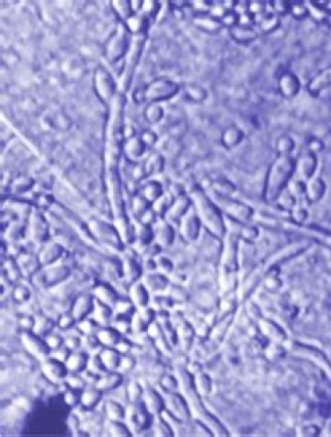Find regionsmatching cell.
Segmentation results:
<instances>
[{
	"instance_id": "cell-1",
	"label": "cell",
	"mask_w": 331,
	"mask_h": 437,
	"mask_svg": "<svg viewBox=\"0 0 331 437\" xmlns=\"http://www.w3.org/2000/svg\"><path fill=\"white\" fill-rule=\"evenodd\" d=\"M295 171L296 162L290 157H279L272 163L267 172L264 186V200L267 203L278 200Z\"/></svg>"
},
{
	"instance_id": "cell-2",
	"label": "cell",
	"mask_w": 331,
	"mask_h": 437,
	"mask_svg": "<svg viewBox=\"0 0 331 437\" xmlns=\"http://www.w3.org/2000/svg\"><path fill=\"white\" fill-rule=\"evenodd\" d=\"M21 341L28 351L36 357L45 358L50 353V346L45 343L41 336L31 332H25L21 336Z\"/></svg>"
},
{
	"instance_id": "cell-3",
	"label": "cell",
	"mask_w": 331,
	"mask_h": 437,
	"mask_svg": "<svg viewBox=\"0 0 331 437\" xmlns=\"http://www.w3.org/2000/svg\"><path fill=\"white\" fill-rule=\"evenodd\" d=\"M278 85L280 94L286 99L296 97L300 90L299 79L291 72H284L280 75Z\"/></svg>"
},
{
	"instance_id": "cell-4",
	"label": "cell",
	"mask_w": 331,
	"mask_h": 437,
	"mask_svg": "<svg viewBox=\"0 0 331 437\" xmlns=\"http://www.w3.org/2000/svg\"><path fill=\"white\" fill-rule=\"evenodd\" d=\"M43 370L45 376L53 382L60 381L68 376V367L62 361L56 358H50L44 361Z\"/></svg>"
},
{
	"instance_id": "cell-5",
	"label": "cell",
	"mask_w": 331,
	"mask_h": 437,
	"mask_svg": "<svg viewBox=\"0 0 331 437\" xmlns=\"http://www.w3.org/2000/svg\"><path fill=\"white\" fill-rule=\"evenodd\" d=\"M129 424L136 431H140L143 429L146 423V412L144 404L136 402L133 405L128 408L126 412Z\"/></svg>"
},
{
	"instance_id": "cell-6",
	"label": "cell",
	"mask_w": 331,
	"mask_h": 437,
	"mask_svg": "<svg viewBox=\"0 0 331 437\" xmlns=\"http://www.w3.org/2000/svg\"><path fill=\"white\" fill-rule=\"evenodd\" d=\"M229 34L235 42L238 43H249L259 38V32L254 27L236 25L229 29Z\"/></svg>"
},
{
	"instance_id": "cell-7",
	"label": "cell",
	"mask_w": 331,
	"mask_h": 437,
	"mask_svg": "<svg viewBox=\"0 0 331 437\" xmlns=\"http://www.w3.org/2000/svg\"><path fill=\"white\" fill-rule=\"evenodd\" d=\"M95 308V303L90 296H82L75 302L73 316L77 320H83Z\"/></svg>"
},
{
	"instance_id": "cell-8",
	"label": "cell",
	"mask_w": 331,
	"mask_h": 437,
	"mask_svg": "<svg viewBox=\"0 0 331 437\" xmlns=\"http://www.w3.org/2000/svg\"><path fill=\"white\" fill-rule=\"evenodd\" d=\"M244 138V133L238 126L232 125L226 129L222 136V143L226 148H234L238 146Z\"/></svg>"
},
{
	"instance_id": "cell-9",
	"label": "cell",
	"mask_w": 331,
	"mask_h": 437,
	"mask_svg": "<svg viewBox=\"0 0 331 437\" xmlns=\"http://www.w3.org/2000/svg\"><path fill=\"white\" fill-rule=\"evenodd\" d=\"M257 25L264 34H271L280 27V16L273 12H267L258 19Z\"/></svg>"
},
{
	"instance_id": "cell-10",
	"label": "cell",
	"mask_w": 331,
	"mask_h": 437,
	"mask_svg": "<svg viewBox=\"0 0 331 437\" xmlns=\"http://www.w3.org/2000/svg\"><path fill=\"white\" fill-rule=\"evenodd\" d=\"M225 209L227 213L243 218H247L253 214V210L251 207L246 206L243 203L229 199L225 203Z\"/></svg>"
},
{
	"instance_id": "cell-11",
	"label": "cell",
	"mask_w": 331,
	"mask_h": 437,
	"mask_svg": "<svg viewBox=\"0 0 331 437\" xmlns=\"http://www.w3.org/2000/svg\"><path fill=\"white\" fill-rule=\"evenodd\" d=\"M315 161L311 155L303 156L297 163H296V170L297 174L303 179H308L312 176L314 171Z\"/></svg>"
},
{
	"instance_id": "cell-12",
	"label": "cell",
	"mask_w": 331,
	"mask_h": 437,
	"mask_svg": "<svg viewBox=\"0 0 331 437\" xmlns=\"http://www.w3.org/2000/svg\"><path fill=\"white\" fill-rule=\"evenodd\" d=\"M331 84V67L326 70H324L322 73H320L316 77L308 84V89L311 93L315 94L321 91L323 88L330 86Z\"/></svg>"
},
{
	"instance_id": "cell-13",
	"label": "cell",
	"mask_w": 331,
	"mask_h": 437,
	"mask_svg": "<svg viewBox=\"0 0 331 437\" xmlns=\"http://www.w3.org/2000/svg\"><path fill=\"white\" fill-rule=\"evenodd\" d=\"M88 356L84 352H75L71 353L68 360L67 361V367L72 372L80 373L87 367Z\"/></svg>"
},
{
	"instance_id": "cell-14",
	"label": "cell",
	"mask_w": 331,
	"mask_h": 437,
	"mask_svg": "<svg viewBox=\"0 0 331 437\" xmlns=\"http://www.w3.org/2000/svg\"><path fill=\"white\" fill-rule=\"evenodd\" d=\"M68 275H69V270H68V267H66V266L55 267L52 270H49V272L43 274V282L52 285V284L59 283L61 281L65 280L66 277H68Z\"/></svg>"
},
{
	"instance_id": "cell-15",
	"label": "cell",
	"mask_w": 331,
	"mask_h": 437,
	"mask_svg": "<svg viewBox=\"0 0 331 437\" xmlns=\"http://www.w3.org/2000/svg\"><path fill=\"white\" fill-rule=\"evenodd\" d=\"M62 253H63L62 247L58 244L52 243L43 249L41 254V262L44 264H50L51 262H55L58 258L61 257Z\"/></svg>"
},
{
	"instance_id": "cell-16",
	"label": "cell",
	"mask_w": 331,
	"mask_h": 437,
	"mask_svg": "<svg viewBox=\"0 0 331 437\" xmlns=\"http://www.w3.org/2000/svg\"><path fill=\"white\" fill-rule=\"evenodd\" d=\"M122 377L116 373L104 375L103 377L98 380L97 386H98V388H100L102 390V389L110 390V389H113L119 386L120 384L122 383Z\"/></svg>"
},
{
	"instance_id": "cell-17",
	"label": "cell",
	"mask_w": 331,
	"mask_h": 437,
	"mask_svg": "<svg viewBox=\"0 0 331 437\" xmlns=\"http://www.w3.org/2000/svg\"><path fill=\"white\" fill-rule=\"evenodd\" d=\"M119 332L115 329H104L101 332H99L98 333V338L100 340V342L104 345L107 346H114L116 344H118L120 342Z\"/></svg>"
},
{
	"instance_id": "cell-18",
	"label": "cell",
	"mask_w": 331,
	"mask_h": 437,
	"mask_svg": "<svg viewBox=\"0 0 331 437\" xmlns=\"http://www.w3.org/2000/svg\"><path fill=\"white\" fill-rule=\"evenodd\" d=\"M198 20L200 22V27L204 28L205 32L211 34L218 33L224 27L219 19L211 17L210 15L198 16Z\"/></svg>"
},
{
	"instance_id": "cell-19",
	"label": "cell",
	"mask_w": 331,
	"mask_h": 437,
	"mask_svg": "<svg viewBox=\"0 0 331 437\" xmlns=\"http://www.w3.org/2000/svg\"><path fill=\"white\" fill-rule=\"evenodd\" d=\"M101 358L108 370H115L118 368L122 363L119 352L110 349L102 351Z\"/></svg>"
},
{
	"instance_id": "cell-20",
	"label": "cell",
	"mask_w": 331,
	"mask_h": 437,
	"mask_svg": "<svg viewBox=\"0 0 331 437\" xmlns=\"http://www.w3.org/2000/svg\"><path fill=\"white\" fill-rule=\"evenodd\" d=\"M102 389H87L81 396V403L87 409H92L102 400Z\"/></svg>"
},
{
	"instance_id": "cell-21",
	"label": "cell",
	"mask_w": 331,
	"mask_h": 437,
	"mask_svg": "<svg viewBox=\"0 0 331 437\" xmlns=\"http://www.w3.org/2000/svg\"><path fill=\"white\" fill-rule=\"evenodd\" d=\"M295 149V141L288 135H283L276 142V151L280 157H289Z\"/></svg>"
},
{
	"instance_id": "cell-22",
	"label": "cell",
	"mask_w": 331,
	"mask_h": 437,
	"mask_svg": "<svg viewBox=\"0 0 331 437\" xmlns=\"http://www.w3.org/2000/svg\"><path fill=\"white\" fill-rule=\"evenodd\" d=\"M52 328H53V321L49 317L40 316V317H37L35 320V325H34L35 333L41 337L49 334L51 332Z\"/></svg>"
},
{
	"instance_id": "cell-23",
	"label": "cell",
	"mask_w": 331,
	"mask_h": 437,
	"mask_svg": "<svg viewBox=\"0 0 331 437\" xmlns=\"http://www.w3.org/2000/svg\"><path fill=\"white\" fill-rule=\"evenodd\" d=\"M111 317V309L105 305V303L97 301L95 303V320L100 323L107 324Z\"/></svg>"
},
{
	"instance_id": "cell-24",
	"label": "cell",
	"mask_w": 331,
	"mask_h": 437,
	"mask_svg": "<svg viewBox=\"0 0 331 437\" xmlns=\"http://www.w3.org/2000/svg\"><path fill=\"white\" fill-rule=\"evenodd\" d=\"M132 299L138 307H144L148 302V294L143 284H136L131 289Z\"/></svg>"
},
{
	"instance_id": "cell-25",
	"label": "cell",
	"mask_w": 331,
	"mask_h": 437,
	"mask_svg": "<svg viewBox=\"0 0 331 437\" xmlns=\"http://www.w3.org/2000/svg\"><path fill=\"white\" fill-rule=\"evenodd\" d=\"M306 192H307V198L310 201H316L318 199H320L325 192L324 190V184L322 181L319 180H312L311 182H309V184L306 186Z\"/></svg>"
},
{
	"instance_id": "cell-26",
	"label": "cell",
	"mask_w": 331,
	"mask_h": 437,
	"mask_svg": "<svg viewBox=\"0 0 331 437\" xmlns=\"http://www.w3.org/2000/svg\"><path fill=\"white\" fill-rule=\"evenodd\" d=\"M106 411H107V414H108L109 418L111 420L120 421V420L126 418L125 410L122 408V406H121L117 402H109L106 405Z\"/></svg>"
},
{
	"instance_id": "cell-27",
	"label": "cell",
	"mask_w": 331,
	"mask_h": 437,
	"mask_svg": "<svg viewBox=\"0 0 331 437\" xmlns=\"http://www.w3.org/2000/svg\"><path fill=\"white\" fill-rule=\"evenodd\" d=\"M96 294L99 297V298L102 300L103 303L105 304H109V303H113L116 301L117 298V294L114 291L111 287L107 284H102L99 285L96 289Z\"/></svg>"
},
{
	"instance_id": "cell-28",
	"label": "cell",
	"mask_w": 331,
	"mask_h": 437,
	"mask_svg": "<svg viewBox=\"0 0 331 437\" xmlns=\"http://www.w3.org/2000/svg\"><path fill=\"white\" fill-rule=\"evenodd\" d=\"M19 264L21 270L27 273L28 275H32L39 269V261L33 255H23L19 260Z\"/></svg>"
},
{
	"instance_id": "cell-29",
	"label": "cell",
	"mask_w": 331,
	"mask_h": 437,
	"mask_svg": "<svg viewBox=\"0 0 331 437\" xmlns=\"http://www.w3.org/2000/svg\"><path fill=\"white\" fill-rule=\"evenodd\" d=\"M266 2L263 1H248L247 2V12L250 13L252 16H254L257 19L262 17L264 14H266Z\"/></svg>"
},
{
	"instance_id": "cell-30",
	"label": "cell",
	"mask_w": 331,
	"mask_h": 437,
	"mask_svg": "<svg viewBox=\"0 0 331 437\" xmlns=\"http://www.w3.org/2000/svg\"><path fill=\"white\" fill-rule=\"evenodd\" d=\"M87 369L90 373H92L94 375H97L99 377L102 374L104 375L108 370L106 368L104 363L102 362V358L98 357V356H94L91 359L88 360Z\"/></svg>"
},
{
	"instance_id": "cell-31",
	"label": "cell",
	"mask_w": 331,
	"mask_h": 437,
	"mask_svg": "<svg viewBox=\"0 0 331 437\" xmlns=\"http://www.w3.org/2000/svg\"><path fill=\"white\" fill-rule=\"evenodd\" d=\"M189 207V203L187 200L182 198L178 200V202L176 204L173 203V205L170 208V216L172 218H178L180 216H182L183 214L186 213Z\"/></svg>"
},
{
	"instance_id": "cell-32",
	"label": "cell",
	"mask_w": 331,
	"mask_h": 437,
	"mask_svg": "<svg viewBox=\"0 0 331 437\" xmlns=\"http://www.w3.org/2000/svg\"><path fill=\"white\" fill-rule=\"evenodd\" d=\"M215 191L223 196H229L236 192V186L227 180H220L214 183Z\"/></svg>"
},
{
	"instance_id": "cell-33",
	"label": "cell",
	"mask_w": 331,
	"mask_h": 437,
	"mask_svg": "<svg viewBox=\"0 0 331 437\" xmlns=\"http://www.w3.org/2000/svg\"><path fill=\"white\" fill-rule=\"evenodd\" d=\"M124 266H125L124 273H125V275H126L128 280L129 281H133V282L137 280L138 276L140 275L141 273H140L139 266L136 263V262L134 260L130 259V260H127L125 262Z\"/></svg>"
},
{
	"instance_id": "cell-34",
	"label": "cell",
	"mask_w": 331,
	"mask_h": 437,
	"mask_svg": "<svg viewBox=\"0 0 331 437\" xmlns=\"http://www.w3.org/2000/svg\"><path fill=\"white\" fill-rule=\"evenodd\" d=\"M290 13L296 19H302L308 15V9L301 2H290Z\"/></svg>"
},
{
	"instance_id": "cell-35",
	"label": "cell",
	"mask_w": 331,
	"mask_h": 437,
	"mask_svg": "<svg viewBox=\"0 0 331 437\" xmlns=\"http://www.w3.org/2000/svg\"><path fill=\"white\" fill-rule=\"evenodd\" d=\"M109 431L114 437H130V431L127 427L119 422L118 420H111L109 425Z\"/></svg>"
},
{
	"instance_id": "cell-36",
	"label": "cell",
	"mask_w": 331,
	"mask_h": 437,
	"mask_svg": "<svg viewBox=\"0 0 331 437\" xmlns=\"http://www.w3.org/2000/svg\"><path fill=\"white\" fill-rule=\"evenodd\" d=\"M272 6V12L280 15H285L290 13V1H283V0H275L269 2Z\"/></svg>"
},
{
	"instance_id": "cell-37",
	"label": "cell",
	"mask_w": 331,
	"mask_h": 437,
	"mask_svg": "<svg viewBox=\"0 0 331 437\" xmlns=\"http://www.w3.org/2000/svg\"><path fill=\"white\" fill-rule=\"evenodd\" d=\"M145 195H146V199H148L149 201L158 200L162 196L161 185L158 183H155V182L150 183L146 187Z\"/></svg>"
},
{
	"instance_id": "cell-38",
	"label": "cell",
	"mask_w": 331,
	"mask_h": 437,
	"mask_svg": "<svg viewBox=\"0 0 331 437\" xmlns=\"http://www.w3.org/2000/svg\"><path fill=\"white\" fill-rule=\"evenodd\" d=\"M238 18H239V15L234 9H232V10L226 11V13L224 15V17L221 18L220 21L224 27H227L228 29H230L234 26L238 25Z\"/></svg>"
},
{
	"instance_id": "cell-39",
	"label": "cell",
	"mask_w": 331,
	"mask_h": 437,
	"mask_svg": "<svg viewBox=\"0 0 331 437\" xmlns=\"http://www.w3.org/2000/svg\"><path fill=\"white\" fill-rule=\"evenodd\" d=\"M31 291L25 285H17L14 290V298L18 303H25L31 298Z\"/></svg>"
},
{
	"instance_id": "cell-40",
	"label": "cell",
	"mask_w": 331,
	"mask_h": 437,
	"mask_svg": "<svg viewBox=\"0 0 331 437\" xmlns=\"http://www.w3.org/2000/svg\"><path fill=\"white\" fill-rule=\"evenodd\" d=\"M81 396L79 395V389L72 388L71 390H68L65 395V402L68 405L75 406L79 402H81Z\"/></svg>"
},
{
	"instance_id": "cell-41",
	"label": "cell",
	"mask_w": 331,
	"mask_h": 437,
	"mask_svg": "<svg viewBox=\"0 0 331 437\" xmlns=\"http://www.w3.org/2000/svg\"><path fill=\"white\" fill-rule=\"evenodd\" d=\"M128 388H129V396H130L131 401H133L134 402H138L141 398V395L143 393V390H142V387L140 386V384L136 381L131 382Z\"/></svg>"
},
{
	"instance_id": "cell-42",
	"label": "cell",
	"mask_w": 331,
	"mask_h": 437,
	"mask_svg": "<svg viewBox=\"0 0 331 437\" xmlns=\"http://www.w3.org/2000/svg\"><path fill=\"white\" fill-rule=\"evenodd\" d=\"M23 227V226H22ZM21 225L14 224L11 228H9V232H7V236L9 240H17L24 236V227H22Z\"/></svg>"
},
{
	"instance_id": "cell-43",
	"label": "cell",
	"mask_w": 331,
	"mask_h": 437,
	"mask_svg": "<svg viewBox=\"0 0 331 437\" xmlns=\"http://www.w3.org/2000/svg\"><path fill=\"white\" fill-rule=\"evenodd\" d=\"M147 326V323L144 320V318L140 316V314H137L135 317H133V322H132V328L137 332H143L145 330Z\"/></svg>"
},
{
	"instance_id": "cell-44",
	"label": "cell",
	"mask_w": 331,
	"mask_h": 437,
	"mask_svg": "<svg viewBox=\"0 0 331 437\" xmlns=\"http://www.w3.org/2000/svg\"><path fill=\"white\" fill-rule=\"evenodd\" d=\"M80 329L81 331L87 335H91L95 332V331L98 329V325L96 323V320H87V321H83L80 324Z\"/></svg>"
},
{
	"instance_id": "cell-45",
	"label": "cell",
	"mask_w": 331,
	"mask_h": 437,
	"mask_svg": "<svg viewBox=\"0 0 331 437\" xmlns=\"http://www.w3.org/2000/svg\"><path fill=\"white\" fill-rule=\"evenodd\" d=\"M77 319L75 318V317L72 315H64V316H62V317H60L59 319V327L61 329H64V330H68L69 328H71L72 326L75 324V321H76Z\"/></svg>"
},
{
	"instance_id": "cell-46",
	"label": "cell",
	"mask_w": 331,
	"mask_h": 437,
	"mask_svg": "<svg viewBox=\"0 0 331 437\" xmlns=\"http://www.w3.org/2000/svg\"><path fill=\"white\" fill-rule=\"evenodd\" d=\"M189 95L191 96L192 99L197 100V101H203L206 97V92L204 91L203 88L197 87H191L189 90Z\"/></svg>"
},
{
	"instance_id": "cell-47",
	"label": "cell",
	"mask_w": 331,
	"mask_h": 437,
	"mask_svg": "<svg viewBox=\"0 0 331 437\" xmlns=\"http://www.w3.org/2000/svg\"><path fill=\"white\" fill-rule=\"evenodd\" d=\"M101 343L98 337H95L93 335H87L84 340V345L86 348L89 351H92L95 348L98 347L99 343Z\"/></svg>"
},
{
	"instance_id": "cell-48",
	"label": "cell",
	"mask_w": 331,
	"mask_h": 437,
	"mask_svg": "<svg viewBox=\"0 0 331 437\" xmlns=\"http://www.w3.org/2000/svg\"><path fill=\"white\" fill-rule=\"evenodd\" d=\"M69 350L70 349L68 348L67 346L66 347H59L58 350L54 352V358L62 361V362L68 361L70 354H71Z\"/></svg>"
},
{
	"instance_id": "cell-49",
	"label": "cell",
	"mask_w": 331,
	"mask_h": 437,
	"mask_svg": "<svg viewBox=\"0 0 331 437\" xmlns=\"http://www.w3.org/2000/svg\"><path fill=\"white\" fill-rule=\"evenodd\" d=\"M63 342H64L63 338L58 335H52L47 339L48 345L50 346V348H53V349H58L59 347H61Z\"/></svg>"
},
{
	"instance_id": "cell-50",
	"label": "cell",
	"mask_w": 331,
	"mask_h": 437,
	"mask_svg": "<svg viewBox=\"0 0 331 437\" xmlns=\"http://www.w3.org/2000/svg\"><path fill=\"white\" fill-rule=\"evenodd\" d=\"M69 384L72 386V388L76 389H82L85 386V382L83 379L77 377H72L69 379Z\"/></svg>"
},
{
	"instance_id": "cell-51",
	"label": "cell",
	"mask_w": 331,
	"mask_h": 437,
	"mask_svg": "<svg viewBox=\"0 0 331 437\" xmlns=\"http://www.w3.org/2000/svg\"><path fill=\"white\" fill-rule=\"evenodd\" d=\"M81 344V340L77 337H70L67 340L66 346L70 350H76Z\"/></svg>"
},
{
	"instance_id": "cell-52",
	"label": "cell",
	"mask_w": 331,
	"mask_h": 437,
	"mask_svg": "<svg viewBox=\"0 0 331 437\" xmlns=\"http://www.w3.org/2000/svg\"><path fill=\"white\" fill-rule=\"evenodd\" d=\"M134 366H135V360L132 357H126V358H124V360H122V363H121V367H122V368L124 369L125 371L131 370L134 367Z\"/></svg>"
},
{
	"instance_id": "cell-53",
	"label": "cell",
	"mask_w": 331,
	"mask_h": 437,
	"mask_svg": "<svg viewBox=\"0 0 331 437\" xmlns=\"http://www.w3.org/2000/svg\"><path fill=\"white\" fill-rule=\"evenodd\" d=\"M20 324L24 328H34L35 320L32 317H24L20 319Z\"/></svg>"
},
{
	"instance_id": "cell-54",
	"label": "cell",
	"mask_w": 331,
	"mask_h": 437,
	"mask_svg": "<svg viewBox=\"0 0 331 437\" xmlns=\"http://www.w3.org/2000/svg\"><path fill=\"white\" fill-rule=\"evenodd\" d=\"M117 349L121 352H127L131 349V343H128L127 341H121L117 344Z\"/></svg>"
}]
</instances>
